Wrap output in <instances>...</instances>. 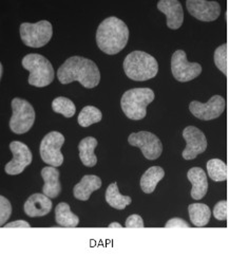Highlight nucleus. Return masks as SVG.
<instances>
[{
  "label": "nucleus",
  "instance_id": "nucleus-22",
  "mask_svg": "<svg viewBox=\"0 0 229 258\" xmlns=\"http://www.w3.org/2000/svg\"><path fill=\"white\" fill-rule=\"evenodd\" d=\"M189 218L194 227L202 228L206 227L210 221L211 211L207 204L204 203H192L188 207Z\"/></svg>",
  "mask_w": 229,
  "mask_h": 258
},
{
  "label": "nucleus",
  "instance_id": "nucleus-6",
  "mask_svg": "<svg viewBox=\"0 0 229 258\" xmlns=\"http://www.w3.org/2000/svg\"><path fill=\"white\" fill-rule=\"evenodd\" d=\"M20 38L24 44L31 48L46 46L53 35V28L50 21L40 20L38 23H24L19 29Z\"/></svg>",
  "mask_w": 229,
  "mask_h": 258
},
{
  "label": "nucleus",
  "instance_id": "nucleus-7",
  "mask_svg": "<svg viewBox=\"0 0 229 258\" xmlns=\"http://www.w3.org/2000/svg\"><path fill=\"white\" fill-rule=\"evenodd\" d=\"M12 116L10 120V128L16 135L28 133L35 122V110L26 100L15 98L11 102Z\"/></svg>",
  "mask_w": 229,
  "mask_h": 258
},
{
  "label": "nucleus",
  "instance_id": "nucleus-16",
  "mask_svg": "<svg viewBox=\"0 0 229 258\" xmlns=\"http://www.w3.org/2000/svg\"><path fill=\"white\" fill-rule=\"evenodd\" d=\"M45 194H33L26 201L24 210L29 217H43L52 210V201Z\"/></svg>",
  "mask_w": 229,
  "mask_h": 258
},
{
  "label": "nucleus",
  "instance_id": "nucleus-15",
  "mask_svg": "<svg viewBox=\"0 0 229 258\" xmlns=\"http://www.w3.org/2000/svg\"><path fill=\"white\" fill-rule=\"evenodd\" d=\"M158 9L167 18V27L171 30H178L184 23L183 6L179 0H160Z\"/></svg>",
  "mask_w": 229,
  "mask_h": 258
},
{
  "label": "nucleus",
  "instance_id": "nucleus-9",
  "mask_svg": "<svg viewBox=\"0 0 229 258\" xmlns=\"http://www.w3.org/2000/svg\"><path fill=\"white\" fill-rule=\"evenodd\" d=\"M202 70L199 62L188 61L186 52L184 50H177L171 56V72L178 82H190L200 77Z\"/></svg>",
  "mask_w": 229,
  "mask_h": 258
},
{
  "label": "nucleus",
  "instance_id": "nucleus-31",
  "mask_svg": "<svg viewBox=\"0 0 229 258\" xmlns=\"http://www.w3.org/2000/svg\"><path fill=\"white\" fill-rule=\"evenodd\" d=\"M126 228H138L141 229L145 227L144 224V220L141 218L139 215L134 214V215H131L129 216L126 220V224H125Z\"/></svg>",
  "mask_w": 229,
  "mask_h": 258
},
{
  "label": "nucleus",
  "instance_id": "nucleus-34",
  "mask_svg": "<svg viewBox=\"0 0 229 258\" xmlns=\"http://www.w3.org/2000/svg\"><path fill=\"white\" fill-rule=\"evenodd\" d=\"M109 228H119V229H122L123 225L119 224L118 222H112V223L109 224Z\"/></svg>",
  "mask_w": 229,
  "mask_h": 258
},
{
  "label": "nucleus",
  "instance_id": "nucleus-11",
  "mask_svg": "<svg viewBox=\"0 0 229 258\" xmlns=\"http://www.w3.org/2000/svg\"><path fill=\"white\" fill-rule=\"evenodd\" d=\"M226 108V101L221 95H213L208 102L201 103L192 101L189 104V110L193 116L202 121L217 119Z\"/></svg>",
  "mask_w": 229,
  "mask_h": 258
},
{
  "label": "nucleus",
  "instance_id": "nucleus-2",
  "mask_svg": "<svg viewBox=\"0 0 229 258\" xmlns=\"http://www.w3.org/2000/svg\"><path fill=\"white\" fill-rule=\"evenodd\" d=\"M129 29L122 19L115 16L103 20L96 31V44L104 53L115 55L127 45Z\"/></svg>",
  "mask_w": 229,
  "mask_h": 258
},
{
  "label": "nucleus",
  "instance_id": "nucleus-13",
  "mask_svg": "<svg viewBox=\"0 0 229 258\" xmlns=\"http://www.w3.org/2000/svg\"><path fill=\"white\" fill-rule=\"evenodd\" d=\"M10 149L13 154V159L7 163L5 170L8 175L16 176L23 171L32 163L33 156L30 148L23 142L13 141L10 144Z\"/></svg>",
  "mask_w": 229,
  "mask_h": 258
},
{
  "label": "nucleus",
  "instance_id": "nucleus-17",
  "mask_svg": "<svg viewBox=\"0 0 229 258\" xmlns=\"http://www.w3.org/2000/svg\"><path fill=\"white\" fill-rule=\"evenodd\" d=\"M187 179L192 185L190 195L194 200L203 199L208 191V180L207 175L201 167H192L188 170Z\"/></svg>",
  "mask_w": 229,
  "mask_h": 258
},
{
  "label": "nucleus",
  "instance_id": "nucleus-18",
  "mask_svg": "<svg viewBox=\"0 0 229 258\" xmlns=\"http://www.w3.org/2000/svg\"><path fill=\"white\" fill-rule=\"evenodd\" d=\"M41 177L45 181L42 192L49 198H57L61 192V184L59 182V171L54 166H46L41 169Z\"/></svg>",
  "mask_w": 229,
  "mask_h": 258
},
{
  "label": "nucleus",
  "instance_id": "nucleus-10",
  "mask_svg": "<svg viewBox=\"0 0 229 258\" xmlns=\"http://www.w3.org/2000/svg\"><path fill=\"white\" fill-rule=\"evenodd\" d=\"M131 146L138 147L147 160L154 161L161 157L163 153V144L155 134L149 132H138L131 134L128 138Z\"/></svg>",
  "mask_w": 229,
  "mask_h": 258
},
{
  "label": "nucleus",
  "instance_id": "nucleus-20",
  "mask_svg": "<svg viewBox=\"0 0 229 258\" xmlns=\"http://www.w3.org/2000/svg\"><path fill=\"white\" fill-rule=\"evenodd\" d=\"M164 177H165V170L161 166H152L148 168L140 178L139 184L141 190L145 194H152Z\"/></svg>",
  "mask_w": 229,
  "mask_h": 258
},
{
  "label": "nucleus",
  "instance_id": "nucleus-28",
  "mask_svg": "<svg viewBox=\"0 0 229 258\" xmlns=\"http://www.w3.org/2000/svg\"><path fill=\"white\" fill-rule=\"evenodd\" d=\"M213 60H214L216 68L219 69L225 75V77H228L229 75L228 44H223L215 49Z\"/></svg>",
  "mask_w": 229,
  "mask_h": 258
},
{
  "label": "nucleus",
  "instance_id": "nucleus-25",
  "mask_svg": "<svg viewBox=\"0 0 229 258\" xmlns=\"http://www.w3.org/2000/svg\"><path fill=\"white\" fill-rule=\"evenodd\" d=\"M207 173L209 178L214 182L226 181L228 178L227 165L220 159H210L206 164Z\"/></svg>",
  "mask_w": 229,
  "mask_h": 258
},
{
  "label": "nucleus",
  "instance_id": "nucleus-12",
  "mask_svg": "<svg viewBox=\"0 0 229 258\" xmlns=\"http://www.w3.org/2000/svg\"><path fill=\"white\" fill-rule=\"evenodd\" d=\"M183 138L186 141V147L183 150L182 157L187 161L193 160L205 153L208 146L206 136L198 127L187 126L183 131Z\"/></svg>",
  "mask_w": 229,
  "mask_h": 258
},
{
  "label": "nucleus",
  "instance_id": "nucleus-26",
  "mask_svg": "<svg viewBox=\"0 0 229 258\" xmlns=\"http://www.w3.org/2000/svg\"><path fill=\"white\" fill-rule=\"evenodd\" d=\"M103 119L102 111L94 106H86L79 114L78 122L82 127H89L101 122Z\"/></svg>",
  "mask_w": 229,
  "mask_h": 258
},
{
  "label": "nucleus",
  "instance_id": "nucleus-29",
  "mask_svg": "<svg viewBox=\"0 0 229 258\" xmlns=\"http://www.w3.org/2000/svg\"><path fill=\"white\" fill-rule=\"evenodd\" d=\"M11 215H12V204L5 196H0V224L5 225Z\"/></svg>",
  "mask_w": 229,
  "mask_h": 258
},
{
  "label": "nucleus",
  "instance_id": "nucleus-27",
  "mask_svg": "<svg viewBox=\"0 0 229 258\" xmlns=\"http://www.w3.org/2000/svg\"><path fill=\"white\" fill-rule=\"evenodd\" d=\"M52 109L54 112L60 113L64 117H72L76 112L75 104L64 96H58V98L53 100Z\"/></svg>",
  "mask_w": 229,
  "mask_h": 258
},
{
  "label": "nucleus",
  "instance_id": "nucleus-30",
  "mask_svg": "<svg viewBox=\"0 0 229 258\" xmlns=\"http://www.w3.org/2000/svg\"><path fill=\"white\" fill-rule=\"evenodd\" d=\"M228 202L226 200H221L217 202L213 208V216L216 220L225 221L228 218Z\"/></svg>",
  "mask_w": 229,
  "mask_h": 258
},
{
  "label": "nucleus",
  "instance_id": "nucleus-23",
  "mask_svg": "<svg viewBox=\"0 0 229 258\" xmlns=\"http://www.w3.org/2000/svg\"><path fill=\"white\" fill-rule=\"evenodd\" d=\"M55 220L58 225L64 228H75L80 223V218L71 212L70 206L65 202H60L56 206Z\"/></svg>",
  "mask_w": 229,
  "mask_h": 258
},
{
  "label": "nucleus",
  "instance_id": "nucleus-35",
  "mask_svg": "<svg viewBox=\"0 0 229 258\" xmlns=\"http://www.w3.org/2000/svg\"><path fill=\"white\" fill-rule=\"evenodd\" d=\"M0 67H2V77H3V74H4V66H3V63L0 64Z\"/></svg>",
  "mask_w": 229,
  "mask_h": 258
},
{
  "label": "nucleus",
  "instance_id": "nucleus-3",
  "mask_svg": "<svg viewBox=\"0 0 229 258\" xmlns=\"http://www.w3.org/2000/svg\"><path fill=\"white\" fill-rule=\"evenodd\" d=\"M123 67L127 77L135 82L154 79L159 72L158 60L144 51L129 53L124 60Z\"/></svg>",
  "mask_w": 229,
  "mask_h": 258
},
{
  "label": "nucleus",
  "instance_id": "nucleus-24",
  "mask_svg": "<svg viewBox=\"0 0 229 258\" xmlns=\"http://www.w3.org/2000/svg\"><path fill=\"white\" fill-rule=\"evenodd\" d=\"M106 201L111 208L115 210H125L126 207L132 203V199L129 196H124L118 190L117 183L113 182L106 190Z\"/></svg>",
  "mask_w": 229,
  "mask_h": 258
},
{
  "label": "nucleus",
  "instance_id": "nucleus-19",
  "mask_svg": "<svg viewBox=\"0 0 229 258\" xmlns=\"http://www.w3.org/2000/svg\"><path fill=\"white\" fill-rule=\"evenodd\" d=\"M102 187V180L100 177L95 175H86L82 178V180L76 184L73 188L74 197L81 200L87 201L89 200L92 192L100 189Z\"/></svg>",
  "mask_w": 229,
  "mask_h": 258
},
{
  "label": "nucleus",
  "instance_id": "nucleus-5",
  "mask_svg": "<svg viewBox=\"0 0 229 258\" xmlns=\"http://www.w3.org/2000/svg\"><path fill=\"white\" fill-rule=\"evenodd\" d=\"M23 67L30 72L29 84L42 88L49 86L55 78V71L48 58L37 53H31L23 58Z\"/></svg>",
  "mask_w": 229,
  "mask_h": 258
},
{
  "label": "nucleus",
  "instance_id": "nucleus-33",
  "mask_svg": "<svg viewBox=\"0 0 229 258\" xmlns=\"http://www.w3.org/2000/svg\"><path fill=\"white\" fill-rule=\"evenodd\" d=\"M31 225L29 222L25 220H16L6 224V228H30Z\"/></svg>",
  "mask_w": 229,
  "mask_h": 258
},
{
  "label": "nucleus",
  "instance_id": "nucleus-32",
  "mask_svg": "<svg viewBox=\"0 0 229 258\" xmlns=\"http://www.w3.org/2000/svg\"><path fill=\"white\" fill-rule=\"evenodd\" d=\"M166 229H170V228H190V224L188 222L185 221L182 218L179 217H174L171 218L170 220H168L165 224Z\"/></svg>",
  "mask_w": 229,
  "mask_h": 258
},
{
  "label": "nucleus",
  "instance_id": "nucleus-1",
  "mask_svg": "<svg viewBox=\"0 0 229 258\" xmlns=\"http://www.w3.org/2000/svg\"><path fill=\"white\" fill-rule=\"evenodd\" d=\"M57 79L62 85L79 82L85 88L92 89L100 84L101 72L93 60L83 56H72L58 68Z\"/></svg>",
  "mask_w": 229,
  "mask_h": 258
},
{
  "label": "nucleus",
  "instance_id": "nucleus-4",
  "mask_svg": "<svg viewBox=\"0 0 229 258\" xmlns=\"http://www.w3.org/2000/svg\"><path fill=\"white\" fill-rule=\"evenodd\" d=\"M155 98L156 94L150 88L130 89L122 96V110L130 120H143L147 115V106L155 101Z\"/></svg>",
  "mask_w": 229,
  "mask_h": 258
},
{
  "label": "nucleus",
  "instance_id": "nucleus-14",
  "mask_svg": "<svg viewBox=\"0 0 229 258\" xmlns=\"http://www.w3.org/2000/svg\"><path fill=\"white\" fill-rule=\"evenodd\" d=\"M186 8L191 16L204 23H211L221 15V6L217 2L208 0H187Z\"/></svg>",
  "mask_w": 229,
  "mask_h": 258
},
{
  "label": "nucleus",
  "instance_id": "nucleus-8",
  "mask_svg": "<svg viewBox=\"0 0 229 258\" xmlns=\"http://www.w3.org/2000/svg\"><path fill=\"white\" fill-rule=\"evenodd\" d=\"M64 144V137L58 132H51L43 137L39 146L42 161L50 166L58 167L63 163V155L60 149Z\"/></svg>",
  "mask_w": 229,
  "mask_h": 258
},
{
  "label": "nucleus",
  "instance_id": "nucleus-21",
  "mask_svg": "<svg viewBox=\"0 0 229 258\" xmlns=\"http://www.w3.org/2000/svg\"><path fill=\"white\" fill-rule=\"evenodd\" d=\"M97 144V140L93 137H87L80 142V159L85 166L93 167L96 165L97 157L94 154V149L96 148Z\"/></svg>",
  "mask_w": 229,
  "mask_h": 258
}]
</instances>
